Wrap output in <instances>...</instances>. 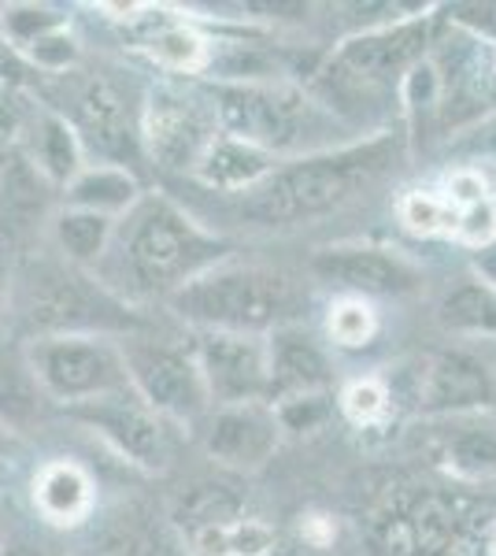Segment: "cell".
<instances>
[{
  "label": "cell",
  "mask_w": 496,
  "mask_h": 556,
  "mask_svg": "<svg viewBox=\"0 0 496 556\" xmlns=\"http://www.w3.org/2000/svg\"><path fill=\"white\" fill-rule=\"evenodd\" d=\"M133 30V49L170 78H201L212 60V38L186 15L160 4H141L138 20L126 23Z\"/></svg>",
  "instance_id": "cell-19"
},
{
  "label": "cell",
  "mask_w": 496,
  "mask_h": 556,
  "mask_svg": "<svg viewBox=\"0 0 496 556\" xmlns=\"http://www.w3.org/2000/svg\"><path fill=\"white\" fill-rule=\"evenodd\" d=\"M201 367V379L212 408L267 401V345L252 334H222V330H196L189 345Z\"/></svg>",
  "instance_id": "cell-15"
},
{
  "label": "cell",
  "mask_w": 496,
  "mask_h": 556,
  "mask_svg": "<svg viewBox=\"0 0 496 556\" xmlns=\"http://www.w3.org/2000/svg\"><path fill=\"white\" fill-rule=\"evenodd\" d=\"M453 235L463 241V245H471V249L489 245V241L496 238V201H493V197H482V201L459 208Z\"/></svg>",
  "instance_id": "cell-37"
},
{
  "label": "cell",
  "mask_w": 496,
  "mask_h": 556,
  "mask_svg": "<svg viewBox=\"0 0 496 556\" xmlns=\"http://www.w3.org/2000/svg\"><path fill=\"white\" fill-rule=\"evenodd\" d=\"M485 356H489V364H493V375H496V342H493V349H489V353H485Z\"/></svg>",
  "instance_id": "cell-43"
},
{
  "label": "cell",
  "mask_w": 496,
  "mask_h": 556,
  "mask_svg": "<svg viewBox=\"0 0 496 556\" xmlns=\"http://www.w3.org/2000/svg\"><path fill=\"white\" fill-rule=\"evenodd\" d=\"M49 397L41 393L38 379L26 361V349L20 338L0 342V430L8 434H26L44 419Z\"/></svg>",
  "instance_id": "cell-26"
},
{
  "label": "cell",
  "mask_w": 496,
  "mask_h": 556,
  "mask_svg": "<svg viewBox=\"0 0 496 556\" xmlns=\"http://www.w3.org/2000/svg\"><path fill=\"white\" fill-rule=\"evenodd\" d=\"M0 556H49L44 545L38 542H26V538H12V542L0 545Z\"/></svg>",
  "instance_id": "cell-40"
},
{
  "label": "cell",
  "mask_w": 496,
  "mask_h": 556,
  "mask_svg": "<svg viewBox=\"0 0 496 556\" xmlns=\"http://www.w3.org/2000/svg\"><path fill=\"white\" fill-rule=\"evenodd\" d=\"M493 78H496V56H493Z\"/></svg>",
  "instance_id": "cell-44"
},
{
  "label": "cell",
  "mask_w": 496,
  "mask_h": 556,
  "mask_svg": "<svg viewBox=\"0 0 496 556\" xmlns=\"http://www.w3.org/2000/svg\"><path fill=\"white\" fill-rule=\"evenodd\" d=\"M496 513L463 490L393 493L371 516L374 556H485Z\"/></svg>",
  "instance_id": "cell-7"
},
{
  "label": "cell",
  "mask_w": 496,
  "mask_h": 556,
  "mask_svg": "<svg viewBox=\"0 0 496 556\" xmlns=\"http://www.w3.org/2000/svg\"><path fill=\"white\" fill-rule=\"evenodd\" d=\"M233 516H245L241 513V493H233L230 482H207V479L193 482L189 490L178 493L175 508H170V523L182 527L186 538Z\"/></svg>",
  "instance_id": "cell-30"
},
{
  "label": "cell",
  "mask_w": 496,
  "mask_h": 556,
  "mask_svg": "<svg viewBox=\"0 0 496 556\" xmlns=\"http://www.w3.org/2000/svg\"><path fill=\"white\" fill-rule=\"evenodd\" d=\"M119 349L130 390L160 419H167V424H201L212 412L201 367H196V356L189 345L149 330V334L119 338Z\"/></svg>",
  "instance_id": "cell-11"
},
{
  "label": "cell",
  "mask_w": 496,
  "mask_h": 556,
  "mask_svg": "<svg viewBox=\"0 0 496 556\" xmlns=\"http://www.w3.org/2000/svg\"><path fill=\"white\" fill-rule=\"evenodd\" d=\"M145 193L149 186L141 182L138 172H126V167L115 164H86L82 172L63 186L60 204L93 215H107V219H123Z\"/></svg>",
  "instance_id": "cell-25"
},
{
  "label": "cell",
  "mask_w": 496,
  "mask_h": 556,
  "mask_svg": "<svg viewBox=\"0 0 496 556\" xmlns=\"http://www.w3.org/2000/svg\"><path fill=\"white\" fill-rule=\"evenodd\" d=\"M474 275L485 278V282L496 290V238L489 241V245L474 249Z\"/></svg>",
  "instance_id": "cell-39"
},
{
  "label": "cell",
  "mask_w": 496,
  "mask_h": 556,
  "mask_svg": "<svg viewBox=\"0 0 496 556\" xmlns=\"http://www.w3.org/2000/svg\"><path fill=\"white\" fill-rule=\"evenodd\" d=\"M270 408L282 434H311L333 416V393H304V397L275 401Z\"/></svg>",
  "instance_id": "cell-35"
},
{
  "label": "cell",
  "mask_w": 496,
  "mask_h": 556,
  "mask_svg": "<svg viewBox=\"0 0 496 556\" xmlns=\"http://www.w3.org/2000/svg\"><path fill=\"white\" fill-rule=\"evenodd\" d=\"M141 152L160 175L189 178L219 134L212 97L186 78H164L141 101Z\"/></svg>",
  "instance_id": "cell-9"
},
{
  "label": "cell",
  "mask_w": 496,
  "mask_h": 556,
  "mask_svg": "<svg viewBox=\"0 0 496 556\" xmlns=\"http://www.w3.org/2000/svg\"><path fill=\"white\" fill-rule=\"evenodd\" d=\"M23 60L38 71L41 78H60V75H67V71L82 67V41L75 38L71 26H60V30L34 41L30 49H23Z\"/></svg>",
  "instance_id": "cell-33"
},
{
  "label": "cell",
  "mask_w": 496,
  "mask_h": 556,
  "mask_svg": "<svg viewBox=\"0 0 496 556\" xmlns=\"http://www.w3.org/2000/svg\"><path fill=\"white\" fill-rule=\"evenodd\" d=\"M267 345V405L333 390V361L308 323H293L264 338Z\"/></svg>",
  "instance_id": "cell-17"
},
{
  "label": "cell",
  "mask_w": 496,
  "mask_h": 556,
  "mask_svg": "<svg viewBox=\"0 0 496 556\" xmlns=\"http://www.w3.org/2000/svg\"><path fill=\"white\" fill-rule=\"evenodd\" d=\"M56 208V186L30 164V156L15 141L4 146V152H0V238L8 245H23L41 227H49Z\"/></svg>",
  "instance_id": "cell-18"
},
{
  "label": "cell",
  "mask_w": 496,
  "mask_h": 556,
  "mask_svg": "<svg viewBox=\"0 0 496 556\" xmlns=\"http://www.w3.org/2000/svg\"><path fill=\"white\" fill-rule=\"evenodd\" d=\"M219 130L264 149L275 160H296L367 138L319 101L304 83H204Z\"/></svg>",
  "instance_id": "cell-4"
},
{
  "label": "cell",
  "mask_w": 496,
  "mask_h": 556,
  "mask_svg": "<svg viewBox=\"0 0 496 556\" xmlns=\"http://www.w3.org/2000/svg\"><path fill=\"white\" fill-rule=\"evenodd\" d=\"M338 405L352 424L371 427L385 416V408H390V386H385L382 379H356L341 390Z\"/></svg>",
  "instance_id": "cell-36"
},
{
  "label": "cell",
  "mask_w": 496,
  "mask_h": 556,
  "mask_svg": "<svg viewBox=\"0 0 496 556\" xmlns=\"http://www.w3.org/2000/svg\"><path fill=\"white\" fill-rule=\"evenodd\" d=\"M230 238L196 219L178 197L149 190L123 219L97 260L93 278L130 308L167 304L186 282L230 256Z\"/></svg>",
  "instance_id": "cell-2"
},
{
  "label": "cell",
  "mask_w": 496,
  "mask_h": 556,
  "mask_svg": "<svg viewBox=\"0 0 496 556\" xmlns=\"http://www.w3.org/2000/svg\"><path fill=\"white\" fill-rule=\"evenodd\" d=\"M201 424H204V453L219 468H227L233 475H252L267 468L285 438L275 419V408L267 401L212 408Z\"/></svg>",
  "instance_id": "cell-16"
},
{
  "label": "cell",
  "mask_w": 496,
  "mask_h": 556,
  "mask_svg": "<svg viewBox=\"0 0 496 556\" xmlns=\"http://www.w3.org/2000/svg\"><path fill=\"white\" fill-rule=\"evenodd\" d=\"M396 215L400 223L411 230V235H422V238H434V235H453L456 227V208L445 201V197H434V193H422V190H411L400 197L396 204Z\"/></svg>",
  "instance_id": "cell-34"
},
{
  "label": "cell",
  "mask_w": 496,
  "mask_h": 556,
  "mask_svg": "<svg viewBox=\"0 0 496 556\" xmlns=\"http://www.w3.org/2000/svg\"><path fill=\"white\" fill-rule=\"evenodd\" d=\"M8 316H15L20 342L60 334H101L130 338L149 334L152 319L141 308L104 290L93 271L75 267L56 253H30L12 271Z\"/></svg>",
  "instance_id": "cell-3"
},
{
  "label": "cell",
  "mask_w": 496,
  "mask_h": 556,
  "mask_svg": "<svg viewBox=\"0 0 496 556\" xmlns=\"http://www.w3.org/2000/svg\"><path fill=\"white\" fill-rule=\"evenodd\" d=\"M485 556H496V527L489 531V542H485Z\"/></svg>",
  "instance_id": "cell-42"
},
{
  "label": "cell",
  "mask_w": 496,
  "mask_h": 556,
  "mask_svg": "<svg viewBox=\"0 0 496 556\" xmlns=\"http://www.w3.org/2000/svg\"><path fill=\"white\" fill-rule=\"evenodd\" d=\"M8 286H12V271L0 267V319L8 316Z\"/></svg>",
  "instance_id": "cell-41"
},
{
  "label": "cell",
  "mask_w": 496,
  "mask_h": 556,
  "mask_svg": "<svg viewBox=\"0 0 496 556\" xmlns=\"http://www.w3.org/2000/svg\"><path fill=\"white\" fill-rule=\"evenodd\" d=\"M0 15H4V4H0Z\"/></svg>",
  "instance_id": "cell-45"
},
{
  "label": "cell",
  "mask_w": 496,
  "mask_h": 556,
  "mask_svg": "<svg viewBox=\"0 0 496 556\" xmlns=\"http://www.w3.org/2000/svg\"><path fill=\"white\" fill-rule=\"evenodd\" d=\"M408 160V138L400 130H378L352 146L282 160L264 182L238 197H215L219 215L256 235H290L352 208L382 190Z\"/></svg>",
  "instance_id": "cell-1"
},
{
  "label": "cell",
  "mask_w": 496,
  "mask_h": 556,
  "mask_svg": "<svg viewBox=\"0 0 496 556\" xmlns=\"http://www.w3.org/2000/svg\"><path fill=\"white\" fill-rule=\"evenodd\" d=\"M60 26H71L63 8L20 0V4H4V15H0V38L12 45V49L23 52L38 38H44V34L60 30Z\"/></svg>",
  "instance_id": "cell-31"
},
{
  "label": "cell",
  "mask_w": 496,
  "mask_h": 556,
  "mask_svg": "<svg viewBox=\"0 0 496 556\" xmlns=\"http://www.w3.org/2000/svg\"><path fill=\"white\" fill-rule=\"evenodd\" d=\"M445 12V20L471 34L474 41L496 45V4H448Z\"/></svg>",
  "instance_id": "cell-38"
},
{
  "label": "cell",
  "mask_w": 496,
  "mask_h": 556,
  "mask_svg": "<svg viewBox=\"0 0 496 556\" xmlns=\"http://www.w3.org/2000/svg\"><path fill=\"white\" fill-rule=\"evenodd\" d=\"M20 134H23V141H15V146L30 156V164L38 167L60 193H63V186L89 164L78 134L71 130V123L52 112V108L34 104V112H26Z\"/></svg>",
  "instance_id": "cell-22"
},
{
  "label": "cell",
  "mask_w": 496,
  "mask_h": 556,
  "mask_svg": "<svg viewBox=\"0 0 496 556\" xmlns=\"http://www.w3.org/2000/svg\"><path fill=\"white\" fill-rule=\"evenodd\" d=\"M63 412H67V419L93 430L107 450L130 464V468L160 475L175 460V434H170V424L160 419L133 390L86 401V405H71Z\"/></svg>",
  "instance_id": "cell-13"
},
{
  "label": "cell",
  "mask_w": 496,
  "mask_h": 556,
  "mask_svg": "<svg viewBox=\"0 0 496 556\" xmlns=\"http://www.w3.org/2000/svg\"><path fill=\"white\" fill-rule=\"evenodd\" d=\"M430 8L404 15V20L367 26L338 41L327 64L315 71L308 86L319 101H327L348 123V104H374L382 97H400L404 75L434 49L437 20Z\"/></svg>",
  "instance_id": "cell-6"
},
{
  "label": "cell",
  "mask_w": 496,
  "mask_h": 556,
  "mask_svg": "<svg viewBox=\"0 0 496 556\" xmlns=\"http://www.w3.org/2000/svg\"><path fill=\"white\" fill-rule=\"evenodd\" d=\"M278 164H282V160L267 156L264 149L249 146V141H238L219 130L201 156V164L193 167L189 182H196L204 193H215V197H238V193H249L252 186L264 182Z\"/></svg>",
  "instance_id": "cell-23"
},
{
  "label": "cell",
  "mask_w": 496,
  "mask_h": 556,
  "mask_svg": "<svg viewBox=\"0 0 496 556\" xmlns=\"http://www.w3.org/2000/svg\"><path fill=\"white\" fill-rule=\"evenodd\" d=\"M164 308L193 330L267 338L308 319L311 286L285 267L227 256L222 264L186 282L178 293H170Z\"/></svg>",
  "instance_id": "cell-5"
},
{
  "label": "cell",
  "mask_w": 496,
  "mask_h": 556,
  "mask_svg": "<svg viewBox=\"0 0 496 556\" xmlns=\"http://www.w3.org/2000/svg\"><path fill=\"white\" fill-rule=\"evenodd\" d=\"M49 241H52V253L60 260L75 267H86L93 271L97 260L104 256L107 241H112V230H115V219L107 215H93V212H82V208H67L60 204L49 219Z\"/></svg>",
  "instance_id": "cell-28"
},
{
  "label": "cell",
  "mask_w": 496,
  "mask_h": 556,
  "mask_svg": "<svg viewBox=\"0 0 496 556\" xmlns=\"http://www.w3.org/2000/svg\"><path fill=\"white\" fill-rule=\"evenodd\" d=\"M308 275L327 282L341 298H411L422 290L427 271L396 245L378 241H333L315 249L308 260Z\"/></svg>",
  "instance_id": "cell-12"
},
{
  "label": "cell",
  "mask_w": 496,
  "mask_h": 556,
  "mask_svg": "<svg viewBox=\"0 0 496 556\" xmlns=\"http://www.w3.org/2000/svg\"><path fill=\"white\" fill-rule=\"evenodd\" d=\"M82 556H175V542L145 508H119L97 527Z\"/></svg>",
  "instance_id": "cell-27"
},
{
  "label": "cell",
  "mask_w": 496,
  "mask_h": 556,
  "mask_svg": "<svg viewBox=\"0 0 496 556\" xmlns=\"http://www.w3.org/2000/svg\"><path fill=\"white\" fill-rule=\"evenodd\" d=\"M378 334V312L371 308V301L359 298H341L330 304L327 316V338L338 349H364L371 345Z\"/></svg>",
  "instance_id": "cell-32"
},
{
  "label": "cell",
  "mask_w": 496,
  "mask_h": 556,
  "mask_svg": "<svg viewBox=\"0 0 496 556\" xmlns=\"http://www.w3.org/2000/svg\"><path fill=\"white\" fill-rule=\"evenodd\" d=\"M275 549V527L256 516H233L189 534L193 556H267Z\"/></svg>",
  "instance_id": "cell-29"
},
{
  "label": "cell",
  "mask_w": 496,
  "mask_h": 556,
  "mask_svg": "<svg viewBox=\"0 0 496 556\" xmlns=\"http://www.w3.org/2000/svg\"><path fill=\"white\" fill-rule=\"evenodd\" d=\"M30 371L49 405L71 408L97 397L130 390L119 338L101 334H60L23 342Z\"/></svg>",
  "instance_id": "cell-10"
},
{
  "label": "cell",
  "mask_w": 496,
  "mask_h": 556,
  "mask_svg": "<svg viewBox=\"0 0 496 556\" xmlns=\"http://www.w3.org/2000/svg\"><path fill=\"white\" fill-rule=\"evenodd\" d=\"M34 93H41V104L71 123L89 164H115L138 172V164L145 160L138 127L141 108L130 104L115 78L75 67L60 78H41Z\"/></svg>",
  "instance_id": "cell-8"
},
{
  "label": "cell",
  "mask_w": 496,
  "mask_h": 556,
  "mask_svg": "<svg viewBox=\"0 0 496 556\" xmlns=\"http://www.w3.org/2000/svg\"><path fill=\"white\" fill-rule=\"evenodd\" d=\"M434 319L445 334L463 338V342H496V290L474 271L453 278L437 293Z\"/></svg>",
  "instance_id": "cell-24"
},
{
  "label": "cell",
  "mask_w": 496,
  "mask_h": 556,
  "mask_svg": "<svg viewBox=\"0 0 496 556\" xmlns=\"http://www.w3.org/2000/svg\"><path fill=\"white\" fill-rule=\"evenodd\" d=\"M415 401L422 416H471L496 408V375L485 353L471 345H445L422 361Z\"/></svg>",
  "instance_id": "cell-14"
},
{
  "label": "cell",
  "mask_w": 496,
  "mask_h": 556,
  "mask_svg": "<svg viewBox=\"0 0 496 556\" xmlns=\"http://www.w3.org/2000/svg\"><path fill=\"white\" fill-rule=\"evenodd\" d=\"M437 430L430 438V456L448 479L459 486H485L496 482V416L471 412V416L434 419Z\"/></svg>",
  "instance_id": "cell-20"
},
{
  "label": "cell",
  "mask_w": 496,
  "mask_h": 556,
  "mask_svg": "<svg viewBox=\"0 0 496 556\" xmlns=\"http://www.w3.org/2000/svg\"><path fill=\"white\" fill-rule=\"evenodd\" d=\"M30 501L49 527H82L97 508V482L78 460H44L30 479Z\"/></svg>",
  "instance_id": "cell-21"
}]
</instances>
